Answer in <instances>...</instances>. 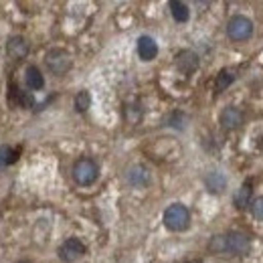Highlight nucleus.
<instances>
[{"mask_svg":"<svg viewBox=\"0 0 263 263\" xmlns=\"http://www.w3.org/2000/svg\"><path fill=\"white\" fill-rule=\"evenodd\" d=\"M83 253H85V245L75 237L67 239L65 243L59 247V257H61V261L65 263L77 261L79 257H83Z\"/></svg>","mask_w":263,"mask_h":263,"instance_id":"nucleus-6","label":"nucleus"},{"mask_svg":"<svg viewBox=\"0 0 263 263\" xmlns=\"http://www.w3.org/2000/svg\"><path fill=\"white\" fill-rule=\"evenodd\" d=\"M204 184H206V191H209V193L221 195V193L227 189V178H225L223 172L213 170V172H209V174L204 176Z\"/></svg>","mask_w":263,"mask_h":263,"instance_id":"nucleus-9","label":"nucleus"},{"mask_svg":"<svg viewBox=\"0 0 263 263\" xmlns=\"http://www.w3.org/2000/svg\"><path fill=\"white\" fill-rule=\"evenodd\" d=\"M243 124V114L237 107H227L221 114V126L225 130H237Z\"/></svg>","mask_w":263,"mask_h":263,"instance_id":"nucleus-10","label":"nucleus"},{"mask_svg":"<svg viewBox=\"0 0 263 263\" xmlns=\"http://www.w3.org/2000/svg\"><path fill=\"white\" fill-rule=\"evenodd\" d=\"M170 12H172V16H174L176 23H186L189 16H191L189 6H186L184 2H178V0H172V2H170Z\"/></svg>","mask_w":263,"mask_h":263,"instance_id":"nucleus-14","label":"nucleus"},{"mask_svg":"<svg viewBox=\"0 0 263 263\" xmlns=\"http://www.w3.org/2000/svg\"><path fill=\"white\" fill-rule=\"evenodd\" d=\"M45 63H47L51 73L63 75V73H67L71 69V57H69V53L63 51V49H53V51L47 53Z\"/></svg>","mask_w":263,"mask_h":263,"instance_id":"nucleus-5","label":"nucleus"},{"mask_svg":"<svg viewBox=\"0 0 263 263\" xmlns=\"http://www.w3.org/2000/svg\"><path fill=\"white\" fill-rule=\"evenodd\" d=\"M73 180L77 182V184H81V186H89V184H93L96 180H98V164L93 162V160H89V158H81V160H77L75 164H73Z\"/></svg>","mask_w":263,"mask_h":263,"instance_id":"nucleus-2","label":"nucleus"},{"mask_svg":"<svg viewBox=\"0 0 263 263\" xmlns=\"http://www.w3.org/2000/svg\"><path fill=\"white\" fill-rule=\"evenodd\" d=\"M249 251V239L247 235L239 233V231H231L227 235H223V255H243Z\"/></svg>","mask_w":263,"mask_h":263,"instance_id":"nucleus-3","label":"nucleus"},{"mask_svg":"<svg viewBox=\"0 0 263 263\" xmlns=\"http://www.w3.org/2000/svg\"><path fill=\"white\" fill-rule=\"evenodd\" d=\"M176 67L180 73L184 75H191L193 71L198 69V57L193 53V51H180L178 57H176Z\"/></svg>","mask_w":263,"mask_h":263,"instance_id":"nucleus-8","label":"nucleus"},{"mask_svg":"<svg viewBox=\"0 0 263 263\" xmlns=\"http://www.w3.org/2000/svg\"><path fill=\"white\" fill-rule=\"evenodd\" d=\"M251 213H253L255 219L263 221V197H257L251 202Z\"/></svg>","mask_w":263,"mask_h":263,"instance_id":"nucleus-19","label":"nucleus"},{"mask_svg":"<svg viewBox=\"0 0 263 263\" xmlns=\"http://www.w3.org/2000/svg\"><path fill=\"white\" fill-rule=\"evenodd\" d=\"M233 79H235V75H233L231 71H225V69H223V71L219 73V77H217L215 89H217V91H225L231 83H233Z\"/></svg>","mask_w":263,"mask_h":263,"instance_id":"nucleus-16","label":"nucleus"},{"mask_svg":"<svg viewBox=\"0 0 263 263\" xmlns=\"http://www.w3.org/2000/svg\"><path fill=\"white\" fill-rule=\"evenodd\" d=\"M251 195H253L251 184H249V182L243 184V186L237 191V195H235V206H237V209H247V206L251 204Z\"/></svg>","mask_w":263,"mask_h":263,"instance_id":"nucleus-15","label":"nucleus"},{"mask_svg":"<svg viewBox=\"0 0 263 263\" xmlns=\"http://www.w3.org/2000/svg\"><path fill=\"white\" fill-rule=\"evenodd\" d=\"M89 105H91V96H89V91H79V93L75 96V107H77V111H87Z\"/></svg>","mask_w":263,"mask_h":263,"instance_id":"nucleus-17","label":"nucleus"},{"mask_svg":"<svg viewBox=\"0 0 263 263\" xmlns=\"http://www.w3.org/2000/svg\"><path fill=\"white\" fill-rule=\"evenodd\" d=\"M6 51H8V55L12 59H25L27 53H29V45H27V41L23 36H12L8 41V45H6Z\"/></svg>","mask_w":263,"mask_h":263,"instance_id":"nucleus-11","label":"nucleus"},{"mask_svg":"<svg viewBox=\"0 0 263 263\" xmlns=\"http://www.w3.org/2000/svg\"><path fill=\"white\" fill-rule=\"evenodd\" d=\"M14 160H16V154H14V150H12L10 146H0V168L12 164Z\"/></svg>","mask_w":263,"mask_h":263,"instance_id":"nucleus-18","label":"nucleus"},{"mask_svg":"<svg viewBox=\"0 0 263 263\" xmlns=\"http://www.w3.org/2000/svg\"><path fill=\"white\" fill-rule=\"evenodd\" d=\"M138 55H140L142 61H152V59H156V55H158V45H156V41H154L152 36H148V34L140 36V39H138Z\"/></svg>","mask_w":263,"mask_h":263,"instance_id":"nucleus-7","label":"nucleus"},{"mask_svg":"<svg viewBox=\"0 0 263 263\" xmlns=\"http://www.w3.org/2000/svg\"><path fill=\"white\" fill-rule=\"evenodd\" d=\"M25 81H27V85L34 89V91H39V89H43L45 87V77L41 75V71L36 69V67H27V71H25Z\"/></svg>","mask_w":263,"mask_h":263,"instance_id":"nucleus-13","label":"nucleus"},{"mask_svg":"<svg viewBox=\"0 0 263 263\" xmlns=\"http://www.w3.org/2000/svg\"><path fill=\"white\" fill-rule=\"evenodd\" d=\"M227 34L233 41H247L253 34V23L247 16H233L227 25Z\"/></svg>","mask_w":263,"mask_h":263,"instance_id":"nucleus-4","label":"nucleus"},{"mask_svg":"<svg viewBox=\"0 0 263 263\" xmlns=\"http://www.w3.org/2000/svg\"><path fill=\"white\" fill-rule=\"evenodd\" d=\"M126 178H128V182H130L132 186H144V184H148V180H150V172H148V168L136 164L128 170Z\"/></svg>","mask_w":263,"mask_h":263,"instance_id":"nucleus-12","label":"nucleus"},{"mask_svg":"<svg viewBox=\"0 0 263 263\" xmlns=\"http://www.w3.org/2000/svg\"><path fill=\"white\" fill-rule=\"evenodd\" d=\"M164 225L166 229L176 231V233L189 229V225H191V213H189V209L184 204H180V202L170 204L164 211Z\"/></svg>","mask_w":263,"mask_h":263,"instance_id":"nucleus-1","label":"nucleus"},{"mask_svg":"<svg viewBox=\"0 0 263 263\" xmlns=\"http://www.w3.org/2000/svg\"><path fill=\"white\" fill-rule=\"evenodd\" d=\"M21 263H29V261H21Z\"/></svg>","mask_w":263,"mask_h":263,"instance_id":"nucleus-20","label":"nucleus"}]
</instances>
